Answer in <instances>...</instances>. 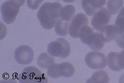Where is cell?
<instances>
[{
    "instance_id": "cell-1",
    "label": "cell",
    "mask_w": 124,
    "mask_h": 83,
    "mask_svg": "<svg viewBox=\"0 0 124 83\" xmlns=\"http://www.w3.org/2000/svg\"><path fill=\"white\" fill-rule=\"evenodd\" d=\"M63 8L58 2H46L42 5L38 11L37 18L42 27L46 30L52 29L60 18L61 11Z\"/></svg>"
},
{
    "instance_id": "cell-2",
    "label": "cell",
    "mask_w": 124,
    "mask_h": 83,
    "mask_svg": "<svg viewBox=\"0 0 124 83\" xmlns=\"http://www.w3.org/2000/svg\"><path fill=\"white\" fill-rule=\"evenodd\" d=\"M18 81L20 83H46L48 79L45 75L38 69L29 66L25 68L19 74Z\"/></svg>"
},
{
    "instance_id": "cell-3",
    "label": "cell",
    "mask_w": 124,
    "mask_h": 83,
    "mask_svg": "<svg viewBox=\"0 0 124 83\" xmlns=\"http://www.w3.org/2000/svg\"><path fill=\"white\" fill-rule=\"evenodd\" d=\"M47 51L51 56L60 58H66L71 54V46L68 41L63 38H59L50 42L47 47Z\"/></svg>"
},
{
    "instance_id": "cell-4",
    "label": "cell",
    "mask_w": 124,
    "mask_h": 83,
    "mask_svg": "<svg viewBox=\"0 0 124 83\" xmlns=\"http://www.w3.org/2000/svg\"><path fill=\"white\" fill-rule=\"evenodd\" d=\"M19 11L20 7L11 0L5 1L1 5L2 20L8 24L12 23L15 21Z\"/></svg>"
},
{
    "instance_id": "cell-5",
    "label": "cell",
    "mask_w": 124,
    "mask_h": 83,
    "mask_svg": "<svg viewBox=\"0 0 124 83\" xmlns=\"http://www.w3.org/2000/svg\"><path fill=\"white\" fill-rule=\"evenodd\" d=\"M86 65L92 69H102L107 65V59L103 53L98 51L89 52L85 57Z\"/></svg>"
},
{
    "instance_id": "cell-6",
    "label": "cell",
    "mask_w": 124,
    "mask_h": 83,
    "mask_svg": "<svg viewBox=\"0 0 124 83\" xmlns=\"http://www.w3.org/2000/svg\"><path fill=\"white\" fill-rule=\"evenodd\" d=\"M88 18L83 13L77 14L73 18L69 27V34L73 38H79L80 33L83 27L88 26Z\"/></svg>"
},
{
    "instance_id": "cell-7",
    "label": "cell",
    "mask_w": 124,
    "mask_h": 83,
    "mask_svg": "<svg viewBox=\"0 0 124 83\" xmlns=\"http://www.w3.org/2000/svg\"><path fill=\"white\" fill-rule=\"evenodd\" d=\"M111 19V14L106 7L99 9L94 13L91 20L93 28L97 31L100 30L108 25Z\"/></svg>"
},
{
    "instance_id": "cell-8",
    "label": "cell",
    "mask_w": 124,
    "mask_h": 83,
    "mask_svg": "<svg viewBox=\"0 0 124 83\" xmlns=\"http://www.w3.org/2000/svg\"><path fill=\"white\" fill-rule=\"evenodd\" d=\"M34 52L29 46L22 45L16 49L14 57L19 64L28 65L32 62Z\"/></svg>"
},
{
    "instance_id": "cell-9",
    "label": "cell",
    "mask_w": 124,
    "mask_h": 83,
    "mask_svg": "<svg viewBox=\"0 0 124 83\" xmlns=\"http://www.w3.org/2000/svg\"><path fill=\"white\" fill-rule=\"evenodd\" d=\"M106 0H82L81 5L87 15L94 14L98 9L103 7L106 4Z\"/></svg>"
},
{
    "instance_id": "cell-10",
    "label": "cell",
    "mask_w": 124,
    "mask_h": 83,
    "mask_svg": "<svg viewBox=\"0 0 124 83\" xmlns=\"http://www.w3.org/2000/svg\"><path fill=\"white\" fill-rule=\"evenodd\" d=\"M99 32L105 42H109L115 40L117 36L119 35V33L114 24L107 25L102 28Z\"/></svg>"
},
{
    "instance_id": "cell-11",
    "label": "cell",
    "mask_w": 124,
    "mask_h": 83,
    "mask_svg": "<svg viewBox=\"0 0 124 83\" xmlns=\"http://www.w3.org/2000/svg\"><path fill=\"white\" fill-rule=\"evenodd\" d=\"M37 65L39 67L43 69H48L55 63V58L49 54L43 52L37 58Z\"/></svg>"
},
{
    "instance_id": "cell-12",
    "label": "cell",
    "mask_w": 124,
    "mask_h": 83,
    "mask_svg": "<svg viewBox=\"0 0 124 83\" xmlns=\"http://www.w3.org/2000/svg\"><path fill=\"white\" fill-rule=\"evenodd\" d=\"M105 43V41L100 32H95L88 46L93 51H98L103 48Z\"/></svg>"
},
{
    "instance_id": "cell-13",
    "label": "cell",
    "mask_w": 124,
    "mask_h": 83,
    "mask_svg": "<svg viewBox=\"0 0 124 83\" xmlns=\"http://www.w3.org/2000/svg\"><path fill=\"white\" fill-rule=\"evenodd\" d=\"M110 81V78L106 71L103 70L95 71L92 74L91 78L87 80L86 83H107Z\"/></svg>"
},
{
    "instance_id": "cell-14",
    "label": "cell",
    "mask_w": 124,
    "mask_h": 83,
    "mask_svg": "<svg viewBox=\"0 0 124 83\" xmlns=\"http://www.w3.org/2000/svg\"><path fill=\"white\" fill-rule=\"evenodd\" d=\"M58 71L61 76L66 78L72 77L75 73V68L71 63L69 62H64L59 63Z\"/></svg>"
},
{
    "instance_id": "cell-15",
    "label": "cell",
    "mask_w": 124,
    "mask_h": 83,
    "mask_svg": "<svg viewBox=\"0 0 124 83\" xmlns=\"http://www.w3.org/2000/svg\"><path fill=\"white\" fill-rule=\"evenodd\" d=\"M75 13V9L72 5H66L62 8L60 13V19L62 20L70 22L72 21Z\"/></svg>"
},
{
    "instance_id": "cell-16",
    "label": "cell",
    "mask_w": 124,
    "mask_h": 83,
    "mask_svg": "<svg viewBox=\"0 0 124 83\" xmlns=\"http://www.w3.org/2000/svg\"><path fill=\"white\" fill-rule=\"evenodd\" d=\"M70 24L69 22L62 20L60 18L58 19L55 26L56 34L63 37L66 36L69 31Z\"/></svg>"
},
{
    "instance_id": "cell-17",
    "label": "cell",
    "mask_w": 124,
    "mask_h": 83,
    "mask_svg": "<svg viewBox=\"0 0 124 83\" xmlns=\"http://www.w3.org/2000/svg\"><path fill=\"white\" fill-rule=\"evenodd\" d=\"M119 52H111L107 56V65L114 71H120L122 69L118 64L117 57Z\"/></svg>"
},
{
    "instance_id": "cell-18",
    "label": "cell",
    "mask_w": 124,
    "mask_h": 83,
    "mask_svg": "<svg viewBox=\"0 0 124 83\" xmlns=\"http://www.w3.org/2000/svg\"><path fill=\"white\" fill-rule=\"evenodd\" d=\"M93 34V30L91 28L85 26L83 27L81 30L80 33L79 38L82 42L85 45L88 46L92 39Z\"/></svg>"
},
{
    "instance_id": "cell-19",
    "label": "cell",
    "mask_w": 124,
    "mask_h": 83,
    "mask_svg": "<svg viewBox=\"0 0 124 83\" xmlns=\"http://www.w3.org/2000/svg\"><path fill=\"white\" fill-rule=\"evenodd\" d=\"M123 5V0H108L107 6L111 14L115 15L120 11Z\"/></svg>"
},
{
    "instance_id": "cell-20",
    "label": "cell",
    "mask_w": 124,
    "mask_h": 83,
    "mask_svg": "<svg viewBox=\"0 0 124 83\" xmlns=\"http://www.w3.org/2000/svg\"><path fill=\"white\" fill-rule=\"evenodd\" d=\"M114 25L119 34L124 33V7L120 10Z\"/></svg>"
},
{
    "instance_id": "cell-21",
    "label": "cell",
    "mask_w": 124,
    "mask_h": 83,
    "mask_svg": "<svg viewBox=\"0 0 124 83\" xmlns=\"http://www.w3.org/2000/svg\"><path fill=\"white\" fill-rule=\"evenodd\" d=\"M58 65L59 63H57V64L54 63L48 68L47 73L48 76L50 77V78L56 79L61 77L60 73H59Z\"/></svg>"
},
{
    "instance_id": "cell-22",
    "label": "cell",
    "mask_w": 124,
    "mask_h": 83,
    "mask_svg": "<svg viewBox=\"0 0 124 83\" xmlns=\"http://www.w3.org/2000/svg\"><path fill=\"white\" fill-rule=\"evenodd\" d=\"M44 0H27V4L31 9L35 10L38 9Z\"/></svg>"
},
{
    "instance_id": "cell-23",
    "label": "cell",
    "mask_w": 124,
    "mask_h": 83,
    "mask_svg": "<svg viewBox=\"0 0 124 83\" xmlns=\"http://www.w3.org/2000/svg\"><path fill=\"white\" fill-rule=\"evenodd\" d=\"M115 40L117 45L120 48L124 49V33L118 35Z\"/></svg>"
},
{
    "instance_id": "cell-24",
    "label": "cell",
    "mask_w": 124,
    "mask_h": 83,
    "mask_svg": "<svg viewBox=\"0 0 124 83\" xmlns=\"http://www.w3.org/2000/svg\"><path fill=\"white\" fill-rule=\"evenodd\" d=\"M118 64L122 69H124V49L119 53L117 57Z\"/></svg>"
},
{
    "instance_id": "cell-25",
    "label": "cell",
    "mask_w": 124,
    "mask_h": 83,
    "mask_svg": "<svg viewBox=\"0 0 124 83\" xmlns=\"http://www.w3.org/2000/svg\"><path fill=\"white\" fill-rule=\"evenodd\" d=\"M11 1L15 2V3H16L20 7L24 4L26 0H11Z\"/></svg>"
},
{
    "instance_id": "cell-26",
    "label": "cell",
    "mask_w": 124,
    "mask_h": 83,
    "mask_svg": "<svg viewBox=\"0 0 124 83\" xmlns=\"http://www.w3.org/2000/svg\"><path fill=\"white\" fill-rule=\"evenodd\" d=\"M119 83H124V75H122L119 78Z\"/></svg>"
},
{
    "instance_id": "cell-27",
    "label": "cell",
    "mask_w": 124,
    "mask_h": 83,
    "mask_svg": "<svg viewBox=\"0 0 124 83\" xmlns=\"http://www.w3.org/2000/svg\"><path fill=\"white\" fill-rule=\"evenodd\" d=\"M62 1H63L65 3H70L74 2L76 0H62Z\"/></svg>"
},
{
    "instance_id": "cell-28",
    "label": "cell",
    "mask_w": 124,
    "mask_h": 83,
    "mask_svg": "<svg viewBox=\"0 0 124 83\" xmlns=\"http://www.w3.org/2000/svg\"><path fill=\"white\" fill-rule=\"evenodd\" d=\"M56 1H60V0H56Z\"/></svg>"
}]
</instances>
